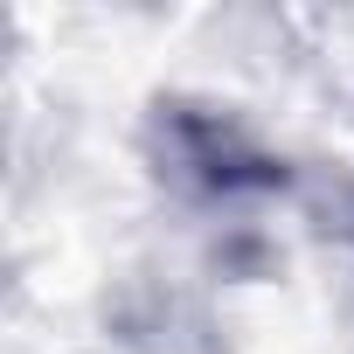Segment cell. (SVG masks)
I'll return each mask as SVG.
<instances>
[{
    "label": "cell",
    "instance_id": "obj_1",
    "mask_svg": "<svg viewBox=\"0 0 354 354\" xmlns=\"http://www.w3.org/2000/svg\"><path fill=\"white\" fill-rule=\"evenodd\" d=\"M160 160L202 195H271L285 188V160L264 153L230 111L160 104Z\"/></svg>",
    "mask_w": 354,
    "mask_h": 354
}]
</instances>
